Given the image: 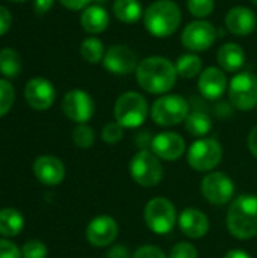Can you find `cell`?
Segmentation results:
<instances>
[{
	"label": "cell",
	"mask_w": 257,
	"mask_h": 258,
	"mask_svg": "<svg viewBox=\"0 0 257 258\" xmlns=\"http://www.w3.org/2000/svg\"><path fill=\"white\" fill-rule=\"evenodd\" d=\"M135 74L138 85L145 92L155 95L171 91L179 77L174 63L164 56H148L142 59Z\"/></svg>",
	"instance_id": "cell-1"
},
{
	"label": "cell",
	"mask_w": 257,
	"mask_h": 258,
	"mask_svg": "<svg viewBox=\"0 0 257 258\" xmlns=\"http://www.w3.org/2000/svg\"><path fill=\"white\" fill-rule=\"evenodd\" d=\"M144 26L155 38H168L182 23V11L173 0H156L144 11Z\"/></svg>",
	"instance_id": "cell-2"
},
{
	"label": "cell",
	"mask_w": 257,
	"mask_h": 258,
	"mask_svg": "<svg viewBox=\"0 0 257 258\" xmlns=\"http://www.w3.org/2000/svg\"><path fill=\"white\" fill-rule=\"evenodd\" d=\"M227 228L239 240L257 236V197L241 195L233 200L227 212Z\"/></svg>",
	"instance_id": "cell-3"
},
{
	"label": "cell",
	"mask_w": 257,
	"mask_h": 258,
	"mask_svg": "<svg viewBox=\"0 0 257 258\" xmlns=\"http://www.w3.org/2000/svg\"><path fill=\"white\" fill-rule=\"evenodd\" d=\"M114 115L117 122L124 128H136L147 119L148 103L142 94L127 91L117 98Z\"/></svg>",
	"instance_id": "cell-4"
},
{
	"label": "cell",
	"mask_w": 257,
	"mask_h": 258,
	"mask_svg": "<svg viewBox=\"0 0 257 258\" xmlns=\"http://www.w3.org/2000/svg\"><path fill=\"white\" fill-rule=\"evenodd\" d=\"M189 113V103L179 94L162 95L151 106V118L162 127L177 125L183 122Z\"/></svg>",
	"instance_id": "cell-5"
},
{
	"label": "cell",
	"mask_w": 257,
	"mask_h": 258,
	"mask_svg": "<svg viewBox=\"0 0 257 258\" xmlns=\"http://www.w3.org/2000/svg\"><path fill=\"white\" fill-rule=\"evenodd\" d=\"M129 171L132 178L142 187H155L164 177V168L159 157L148 150H141L132 157Z\"/></svg>",
	"instance_id": "cell-6"
},
{
	"label": "cell",
	"mask_w": 257,
	"mask_h": 258,
	"mask_svg": "<svg viewBox=\"0 0 257 258\" xmlns=\"http://www.w3.org/2000/svg\"><path fill=\"white\" fill-rule=\"evenodd\" d=\"M229 100L238 110H251L257 106V77L250 71L236 73L229 82Z\"/></svg>",
	"instance_id": "cell-7"
},
{
	"label": "cell",
	"mask_w": 257,
	"mask_h": 258,
	"mask_svg": "<svg viewBox=\"0 0 257 258\" xmlns=\"http://www.w3.org/2000/svg\"><path fill=\"white\" fill-rule=\"evenodd\" d=\"M144 221L153 233L168 234L176 225V207L164 197L153 198L144 209Z\"/></svg>",
	"instance_id": "cell-8"
},
{
	"label": "cell",
	"mask_w": 257,
	"mask_h": 258,
	"mask_svg": "<svg viewBox=\"0 0 257 258\" xmlns=\"http://www.w3.org/2000/svg\"><path fill=\"white\" fill-rule=\"evenodd\" d=\"M223 159V147L214 138H201L188 150V163L198 172H208L218 166Z\"/></svg>",
	"instance_id": "cell-9"
},
{
	"label": "cell",
	"mask_w": 257,
	"mask_h": 258,
	"mask_svg": "<svg viewBox=\"0 0 257 258\" xmlns=\"http://www.w3.org/2000/svg\"><path fill=\"white\" fill-rule=\"evenodd\" d=\"M218 38V30L215 26L206 20H195L185 26L180 41L186 50L191 53L209 50Z\"/></svg>",
	"instance_id": "cell-10"
},
{
	"label": "cell",
	"mask_w": 257,
	"mask_h": 258,
	"mask_svg": "<svg viewBox=\"0 0 257 258\" xmlns=\"http://www.w3.org/2000/svg\"><path fill=\"white\" fill-rule=\"evenodd\" d=\"M201 195L214 206H224L235 195V183L224 172H211L201 180Z\"/></svg>",
	"instance_id": "cell-11"
},
{
	"label": "cell",
	"mask_w": 257,
	"mask_h": 258,
	"mask_svg": "<svg viewBox=\"0 0 257 258\" xmlns=\"http://www.w3.org/2000/svg\"><path fill=\"white\" fill-rule=\"evenodd\" d=\"M138 65L136 53L124 44L111 45L103 57V67L115 76H129L136 71Z\"/></svg>",
	"instance_id": "cell-12"
},
{
	"label": "cell",
	"mask_w": 257,
	"mask_h": 258,
	"mask_svg": "<svg viewBox=\"0 0 257 258\" xmlns=\"http://www.w3.org/2000/svg\"><path fill=\"white\" fill-rule=\"evenodd\" d=\"M62 110L71 121L77 124H86L92 118L95 106L88 92L82 89H73L65 94L62 100Z\"/></svg>",
	"instance_id": "cell-13"
},
{
	"label": "cell",
	"mask_w": 257,
	"mask_h": 258,
	"mask_svg": "<svg viewBox=\"0 0 257 258\" xmlns=\"http://www.w3.org/2000/svg\"><path fill=\"white\" fill-rule=\"evenodd\" d=\"M118 234V224L111 216H97L86 227V239L95 248L111 245Z\"/></svg>",
	"instance_id": "cell-14"
},
{
	"label": "cell",
	"mask_w": 257,
	"mask_h": 258,
	"mask_svg": "<svg viewBox=\"0 0 257 258\" xmlns=\"http://www.w3.org/2000/svg\"><path fill=\"white\" fill-rule=\"evenodd\" d=\"M24 95L30 107H33L35 110H45L53 104L56 98V91L52 82L42 77H36L27 82Z\"/></svg>",
	"instance_id": "cell-15"
},
{
	"label": "cell",
	"mask_w": 257,
	"mask_h": 258,
	"mask_svg": "<svg viewBox=\"0 0 257 258\" xmlns=\"http://www.w3.org/2000/svg\"><path fill=\"white\" fill-rule=\"evenodd\" d=\"M186 150L185 141L179 133L162 132L151 139V151L162 160H177Z\"/></svg>",
	"instance_id": "cell-16"
},
{
	"label": "cell",
	"mask_w": 257,
	"mask_h": 258,
	"mask_svg": "<svg viewBox=\"0 0 257 258\" xmlns=\"http://www.w3.org/2000/svg\"><path fill=\"white\" fill-rule=\"evenodd\" d=\"M229 82L224 70L220 67H208L201 71L198 77V91L206 100H218L223 97Z\"/></svg>",
	"instance_id": "cell-17"
},
{
	"label": "cell",
	"mask_w": 257,
	"mask_h": 258,
	"mask_svg": "<svg viewBox=\"0 0 257 258\" xmlns=\"http://www.w3.org/2000/svg\"><path fill=\"white\" fill-rule=\"evenodd\" d=\"M256 14L247 6H235L226 15V27L235 36H248L256 30Z\"/></svg>",
	"instance_id": "cell-18"
},
{
	"label": "cell",
	"mask_w": 257,
	"mask_h": 258,
	"mask_svg": "<svg viewBox=\"0 0 257 258\" xmlns=\"http://www.w3.org/2000/svg\"><path fill=\"white\" fill-rule=\"evenodd\" d=\"M35 177L45 186H56L65 177L64 163L53 156H41L33 163Z\"/></svg>",
	"instance_id": "cell-19"
},
{
	"label": "cell",
	"mask_w": 257,
	"mask_h": 258,
	"mask_svg": "<svg viewBox=\"0 0 257 258\" xmlns=\"http://www.w3.org/2000/svg\"><path fill=\"white\" fill-rule=\"evenodd\" d=\"M179 227L183 234L189 239H201L209 231V219L208 216L194 207L185 209L179 215Z\"/></svg>",
	"instance_id": "cell-20"
},
{
	"label": "cell",
	"mask_w": 257,
	"mask_h": 258,
	"mask_svg": "<svg viewBox=\"0 0 257 258\" xmlns=\"http://www.w3.org/2000/svg\"><path fill=\"white\" fill-rule=\"evenodd\" d=\"M217 60L221 70L238 73L245 63V51L236 42H226L217 51Z\"/></svg>",
	"instance_id": "cell-21"
},
{
	"label": "cell",
	"mask_w": 257,
	"mask_h": 258,
	"mask_svg": "<svg viewBox=\"0 0 257 258\" xmlns=\"http://www.w3.org/2000/svg\"><path fill=\"white\" fill-rule=\"evenodd\" d=\"M80 24L91 35L101 33L109 26V14L101 5H91L83 9L80 15Z\"/></svg>",
	"instance_id": "cell-22"
},
{
	"label": "cell",
	"mask_w": 257,
	"mask_h": 258,
	"mask_svg": "<svg viewBox=\"0 0 257 258\" xmlns=\"http://www.w3.org/2000/svg\"><path fill=\"white\" fill-rule=\"evenodd\" d=\"M114 15L124 24H135L144 17V9L139 0H114Z\"/></svg>",
	"instance_id": "cell-23"
},
{
	"label": "cell",
	"mask_w": 257,
	"mask_h": 258,
	"mask_svg": "<svg viewBox=\"0 0 257 258\" xmlns=\"http://www.w3.org/2000/svg\"><path fill=\"white\" fill-rule=\"evenodd\" d=\"M174 67H176L177 76L183 77V79H194L195 76H200L203 71V62H201L200 56H197L195 53H191V51L179 56Z\"/></svg>",
	"instance_id": "cell-24"
},
{
	"label": "cell",
	"mask_w": 257,
	"mask_h": 258,
	"mask_svg": "<svg viewBox=\"0 0 257 258\" xmlns=\"http://www.w3.org/2000/svg\"><path fill=\"white\" fill-rule=\"evenodd\" d=\"M24 221L20 212L15 209H2L0 210V234L6 237H14L23 230Z\"/></svg>",
	"instance_id": "cell-25"
},
{
	"label": "cell",
	"mask_w": 257,
	"mask_h": 258,
	"mask_svg": "<svg viewBox=\"0 0 257 258\" xmlns=\"http://www.w3.org/2000/svg\"><path fill=\"white\" fill-rule=\"evenodd\" d=\"M185 128L195 138H203L212 130V119L201 110H194L185 119Z\"/></svg>",
	"instance_id": "cell-26"
},
{
	"label": "cell",
	"mask_w": 257,
	"mask_h": 258,
	"mask_svg": "<svg viewBox=\"0 0 257 258\" xmlns=\"http://www.w3.org/2000/svg\"><path fill=\"white\" fill-rule=\"evenodd\" d=\"M105 53H106V50H105L103 42L98 38H95V36L85 38L82 41V44H80V54L89 63L103 62Z\"/></svg>",
	"instance_id": "cell-27"
},
{
	"label": "cell",
	"mask_w": 257,
	"mask_h": 258,
	"mask_svg": "<svg viewBox=\"0 0 257 258\" xmlns=\"http://www.w3.org/2000/svg\"><path fill=\"white\" fill-rule=\"evenodd\" d=\"M21 68L20 56L12 48H3L0 50V73L5 77H15L18 76Z\"/></svg>",
	"instance_id": "cell-28"
},
{
	"label": "cell",
	"mask_w": 257,
	"mask_h": 258,
	"mask_svg": "<svg viewBox=\"0 0 257 258\" xmlns=\"http://www.w3.org/2000/svg\"><path fill=\"white\" fill-rule=\"evenodd\" d=\"M189 14L198 20L209 17L215 9V0H186Z\"/></svg>",
	"instance_id": "cell-29"
},
{
	"label": "cell",
	"mask_w": 257,
	"mask_h": 258,
	"mask_svg": "<svg viewBox=\"0 0 257 258\" xmlns=\"http://www.w3.org/2000/svg\"><path fill=\"white\" fill-rule=\"evenodd\" d=\"M94 139H95V135H94V130L86 125V124H79L74 130H73V141L74 144L79 147V148H89L92 147L94 144Z\"/></svg>",
	"instance_id": "cell-30"
},
{
	"label": "cell",
	"mask_w": 257,
	"mask_h": 258,
	"mask_svg": "<svg viewBox=\"0 0 257 258\" xmlns=\"http://www.w3.org/2000/svg\"><path fill=\"white\" fill-rule=\"evenodd\" d=\"M14 103V88L6 80L0 79V116L9 112Z\"/></svg>",
	"instance_id": "cell-31"
},
{
	"label": "cell",
	"mask_w": 257,
	"mask_h": 258,
	"mask_svg": "<svg viewBox=\"0 0 257 258\" xmlns=\"http://www.w3.org/2000/svg\"><path fill=\"white\" fill-rule=\"evenodd\" d=\"M123 135H124V127L120 125L117 121L108 122L101 130V139L106 144H118L123 139Z\"/></svg>",
	"instance_id": "cell-32"
},
{
	"label": "cell",
	"mask_w": 257,
	"mask_h": 258,
	"mask_svg": "<svg viewBox=\"0 0 257 258\" xmlns=\"http://www.w3.org/2000/svg\"><path fill=\"white\" fill-rule=\"evenodd\" d=\"M23 258H45L47 257V246L39 240H29L24 243L21 249Z\"/></svg>",
	"instance_id": "cell-33"
},
{
	"label": "cell",
	"mask_w": 257,
	"mask_h": 258,
	"mask_svg": "<svg viewBox=\"0 0 257 258\" xmlns=\"http://www.w3.org/2000/svg\"><path fill=\"white\" fill-rule=\"evenodd\" d=\"M198 252L195 249V246H192L191 243L186 242H180L177 245L173 246V249L170 251V257L168 258H197Z\"/></svg>",
	"instance_id": "cell-34"
},
{
	"label": "cell",
	"mask_w": 257,
	"mask_h": 258,
	"mask_svg": "<svg viewBox=\"0 0 257 258\" xmlns=\"http://www.w3.org/2000/svg\"><path fill=\"white\" fill-rule=\"evenodd\" d=\"M132 258H168L158 246L155 245H144L139 246Z\"/></svg>",
	"instance_id": "cell-35"
},
{
	"label": "cell",
	"mask_w": 257,
	"mask_h": 258,
	"mask_svg": "<svg viewBox=\"0 0 257 258\" xmlns=\"http://www.w3.org/2000/svg\"><path fill=\"white\" fill-rule=\"evenodd\" d=\"M20 249L9 240L0 239V258H21Z\"/></svg>",
	"instance_id": "cell-36"
},
{
	"label": "cell",
	"mask_w": 257,
	"mask_h": 258,
	"mask_svg": "<svg viewBox=\"0 0 257 258\" xmlns=\"http://www.w3.org/2000/svg\"><path fill=\"white\" fill-rule=\"evenodd\" d=\"M11 23H12V17H11L9 11L5 6H0V36L9 30Z\"/></svg>",
	"instance_id": "cell-37"
},
{
	"label": "cell",
	"mask_w": 257,
	"mask_h": 258,
	"mask_svg": "<svg viewBox=\"0 0 257 258\" xmlns=\"http://www.w3.org/2000/svg\"><path fill=\"white\" fill-rule=\"evenodd\" d=\"M106 258H130V254H129V249L124 245H117V246H112L108 251Z\"/></svg>",
	"instance_id": "cell-38"
},
{
	"label": "cell",
	"mask_w": 257,
	"mask_h": 258,
	"mask_svg": "<svg viewBox=\"0 0 257 258\" xmlns=\"http://www.w3.org/2000/svg\"><path fill=\"white\" fill-rule=\"evenodd\" d=\"M65 8L71 9V11H80V9H85L88 8V5L92 2V0H59Z\"/></svg>",
	"instance_id": "cell-39"
},
{
	"label": "cell",
	"mask_w": 257,
	"mask_h": 258,
	"mask_svg": "<svg viewBox=\"0 0 257 258\" xmlns=\"http://www.w3.org/2000/svg\"><path fill=\"white\" fill-rule=\"evenodd\" d=\"M55 0H35V11L36 14H45L52 9Z\"/></svg>",
	"instance_id": "cell-40"
},
{
	"label": "cell",
	"mask_w": 257,
	"mask_h": 258,
	"mask_svg": "<svg viewBox=\"0 0 257 258\" xmlns=\"http://www.w3.org/2000/svg\"><path fill=\"white\" fill-rule=\"evenodd\" d=\"M248 148H250L251 154L257 159V125L251 128V132L248 135Z\"/></svg>",
	"instance_id": "cell-41"
},
{
	"label": "cell",
	"mask_w": 257,
	"mask_h": 258,
	"mask_svg": "<svg viewBox=\"0 0 257 258\" xmlns=\"http://www.w3.org/2000/svg\"><path fill=\"white\" fill-rule=\"evenodd\" d=\"M224 258H251L250 254H247L245 251H241V249H233V251H229Z\"/></svg>",
	"instance_id": "cell-42"
},
{
	"label": "cell",
	"mask_w": 257,
	"mask_h": 258,
	"mask_svg": "<svg viewBox=\"0 0 257 258\" xmlns=\"http://www.w3.org/2000/svg\"><path fill=\"white\" fill-rule=\"evenodd\" d=\"M9 2H15L17 3V2H24V0H9Z\"/></svg>",
	"instance_id": "cell-43"
},
{
	"label": "cell",
	"mask_w": 257,
	"mask_h": 258,
	"mask_svg": "<svg viewBox=\"0 0 257 258\" xmlns=\"http://www.w3.org/2000/svg\"><path fill=\"white\" fill-rule=\"evenodd\" d=\"M251 2H253V3H254V5L257 6V0H251Z\"/></svg>",
	"instance_id": "cell-44"
}]
</instances>
